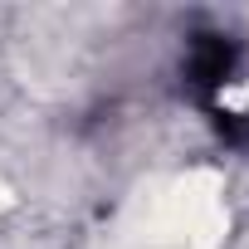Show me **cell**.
<instances>
[{
  "mask_svg": "<svg viewBox=\"0 0 249 249\" xmlns=\"http://www.w3.org/2000/svg\"><path fill=\"white\" fill-rule=\"evenodd\" d=\"M234 69H239V44L230 35H196L191 39V54H186V83L196 88L200 103H220V93L234 83Z\"/></svg>",
  "mask_w": 249,
  "mask_h": 249,
  "instance_id": "cell-1",
  "label": "cell"
}]
</instances>
